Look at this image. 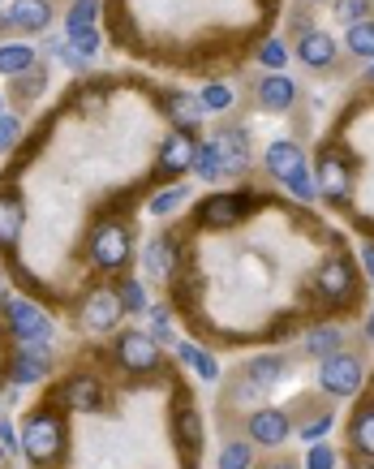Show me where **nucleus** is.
I'll return each mask as SVG.
<instances>
[{"label":"nucleus","instance_id":"f257e3e1","mask_svg":"<svg viewBox=\"0 0 374 469\" xmlns=\"http://www.w3.org/2000/svg\"><path fill=\"white\" fill-rule=\"evenodd\" d=\"M60 444H65V427H60L57 413H48V410H40L26 422V430H22V448H26L31 461H40V465L57 456Z\"/></svg>","mask_w":374,"mask_h":469},{"label":"nucleus","instance_id":"f03ea898","mask_svg":"<svg viewBox=\"0 0 374 469\" xmlns=\"http://www.w3.org/2000/svg\"><path fill=\"white\" fill-rule=\"evenodd\" d=\"M318 383H323V392H332V396H353L366 383V371H361V362H357L353 353H332L318 366Z\"/></svg>","mask_w":374,"mask_h":469},{"label":"nucleus","instance_id":"7ed1b4c3","mask_svg":"<svg viewBox=\"0 0 374 469\" xmlns=\"http://www.w3.org/2000/svg\"><path fill=\"white\" fill-rule=\"evenodd\" d=\"M254 203H258L254 190H245V194H211L198 203V224L202 229H233Z\"/></svg>","mask_w":374,"mask_h":469},{"label":"nucleus","instance_id":"20e7f679","mask_svg":"<svg viewBox=\"0 0 374 469\" xmlns=\"http://www.w3.org/2000/svg\"><path fill=\"white\" fill-rule=\"evenodd\" d=\"M91 258H95L99 267H108V272L125 267L129 263V229L117 224V220H103L91 233Z\"/></svg>","mask_w":374,"mask_h":469},{"label":"nucleus","instance_id":"39448f33","mask_svg":"<svg viewBox=\"0 0 374 469\" xmlns=\"http://www.w3.org/2000/svg\"><path fill=\"white\" fill-rule=\"evenodd\" d=\"M117 362L125 366V371H156L159 366V345H156V336H147V332H125L117 340Z\"/></svg>","mask_w":374,"mask_h":469},{"label":"nucleus","instance_id":"423d86ee","mask_svg":"<svg viewBox=\"0 0 374 469\" xmlns=\"http://www.w3.org/2000/svg\"><path fill=\"white\" fill-rule=\"evenodd\" d=\"M9 323H13V332L22 336V345H48V340H52L48 314H43L40 306H31V302H9Z\"/></svg>","mask_w":374,"mask_h":469},{"label":"nucleus","instance_id":"0eeeda50","mask_svg":"<svg viewBox=\"0 0 374 469\" xmlns=\"http://www.w3.org/2000/svg\"><path fill=\"white\" fill-rule=\"evenodd\" d=\"M349 185H353L349 164L335 156V151H323V156H318V194L332 198V203H344V198H349Z\"/></svg>","mask_w":374,"mask_h":469},{"label":"nucleus","instance_id":"6e6552de","mask_svg":"<svg viewBox=\"0 0 374 469\" xmlns=\"http://www.w3.org/2000/svg\"><path fill=\"white\" fill-rule=\"evenodd\" d=\"M142 267L156 275V280H168V275H177L181 267V246H177V237H151L147 241V250H142Z\"/></svg>","mask_w":374,"mask_h":469},{"label":"nucleus","instance_id":"1a4fd4ad","mask_svg":"<svg viewBox=\"0 0 374 469\" xmlns=\"http://www.w3.org/2000/svg\"><path fill=\"white\" fill-rule=\"evenodd\" d=\"M120 311H125V306H120V297L99 289V293H91V297H86V306H82V328H86V332H112V328H117V319H120Z\"/></svg>","mask_w":374,"mask_h":469},{"label":"nucleus","instance_id":"9d476101","mask_svg":"<svg viewBox=\"0 0 374 469\" xmlns=\"http://www.w3.org/2000/svg\"><path fill=\"white\" fill-rule=\"evenodd\" d=\"M318 289H323V297H332V302H344V297H353L357 280H353V267H349V258H327V263L318 267Z\"/></svg>","mask_w":374,"mask_h":469},{"label":"nucleus","instance_id":"9b49d317","mask_svg":"<svg viewBox=\"0 0 374 469\" xmlns=\"http://www.w3.org/2000/svg\"><path fill=\"white\" fill-rule=\"evenodd\" d=\"M250 439L254 444H267V448H276L289 439V413L284 410H254L250 413Z\"/></svg>","mask_w":374,"mask_h":469},{"label":"nucleus","instance_id":"f8f14e48","mask_svg":"<svg viewBox=\"0 0 374 469\" xmlns=\"http://www.w3.org/2000/svg\"><path fill=\"white\" fill-rule=\"evenodd\" d=\"M211 147L219 151L224 173H241V168L250 164V138H245V130H219Z\"/></svg>","mask_w":374,"mask_h":469},{"label":"nucleus","instance_id":"ddd939ff","mask_svg":"<svg viewBox=\"0 0 374 469\" xmlns=\"http://www.w3.org/2000/svg\"><path fill=\"white\" fill-rule=\"evenodd\" d=\"M13 31H48L52 22V5L48 0H13V9L4 14Z\"/></svg>","mask_w":374,"mask_h":469},{"label":"nucleus","instance_id":"4468645a","mask_svg":"<svg viewBox=\"0 0 374 469\" xmlns=\"http://www.w3.org/2000/svg\"><path fill=\"white\" fill-rule=\"evenodd\" d=\"M194 147L198 142H190V134H168V142L159 147V168H164L168 176L194 168Z\"/></svg>","mask_w":374,"mask_h":469},{"label":"nucleus","instance_id":"2eb2a0df","mask_svg":"<svg viewBox=\"0 0 374 469\" xmlns=\"http://www.w3.org/2000/svg\"><path fill=\"white\" fill-rule=\"evenodd\" d=\"M297 99V86L284 74H267V78L258 82V104L267 108V113H289Z\"/></svg>","mask_w":374,"mask_h":469},{"label":"nucleus","instance_id":"dca6fc26","mask_svg":"<svg viewBox=\"0 0 374 469\" xmlns=\"http://www.w3.org/2000/svg\"><path fill=\"white\" fill-rule=\"evenodd\" d=\"M297 57L306 60L310 69H327V65L335 60V40L327 35V31H306L301 43H297Z\"/></svg>","mask_w":374,"mask_h":469},{"label":"nucleus","instance_id":"f3484780","mask_svg":"<svg viewBox=\"0 0 374 469\" xmlns=\"http://www.w3.org/2000/svg\"><path fill=\"white\" fill-rule=\"evenodd\" d=\"M263 164H267V173H272V176L289 181L297 168H306V156H301V147H297V142H272V147H267V156H263Z\"/></svg>","mask_w":374,"mask_h":469},{"label":"nucleus","instance_id":"a211bd4d","mask_svg":"<svg viewBox=\"0 0 374 469\" xmlns=\"http://www.w3.org/2000/svg\"><path fill=\"white\" fill-rule=\"evenodd\" d=\"M9 374H13L18 383H40L43 374H48V345H22V353L13 357Z\"/></svg>","mask_w":374,"mask_h":469},{"label":"nucleus","instance_id":"6ab92c4d","mask_svg":"<svg viewBox=\"0 0 374 469\" xmlns=\"http://www.w3.org/2000/svg\"><path fill=\"white\" fill-rule=\"evenodd\" d=\"M65 405L69 410H82V413H95L99 401H103V388H99V379H91V374H78V379H69L65 383Z\"/></svg>","mask_w":374,"mask_h":469},{"label":"nucleus","instance_id":"aec40b11","mask_svg":"<svg viewBox=\"0 0 374 469\" xmlns=\"http://www.w3.org/2000/svg\"><path fill=\"white\" fill-rule=\"evenodd\" d=\"M202 113H207V108H202V99H194V95H168V117L177 121V130L181 134H190V130H198V125H202Z\"/></svg>","mask_w":374,"mask_h":469},{"label":"nucleus","instance_id":"412c9836","mask_svg":"<svg viewBox=\"0 0 374 469\" xmlns=\"http://www.w3.org/2000/svg\"><path fill=\"white\" fill-rule=\"evenodd\" d=\"M349 439L361 456H374V405H361L349 422Z\"/></svg>","mask_w":374,"mask_h":469},{"label":"nucleus","instance_id":"4be33fe9","mask_svg":"<svg viewBox=\"0 0 374 469\" xmlns=\"http://www.w3.org/2000/svg\"><path fill=\"white\" fill-rule=\"evenodd\" d=\"M22 220H26V212H22L18 198H0V246L4 250L22 237Z\"/></svg>","mask_w":374,"mask_h":469},{"label":"nucleus","instance_id":"5701e85b","mask_svg":"<svg viewBox=\"0 0 374 469\" xmlns=\"http://www.w3.org/2000/svg\"><path fill=\"white\" fill-rule=\"evenodd\" d=\"M340 340H344V336L335 332V328H315V332H306L301 345H306L310 357H332V353H340Z\"/></svg>","mask_w":374,"mask_h":469},{"label":"nucleus","instance_id":"b1692460","mask_svg":"<svg viewBox=\"0 0 374 469\" xmlns=\"http://www.w3.org/2000/svg\"><path fill=\"white\" fill-rule=\"evenodd\" d=\"M349 52H353V57L374 60V22L370 18L353 22V26H349Z\"/></svg>","mask_w":374,"mask_h":469},{"label":"nucleus","instance_id":"393cba45","mask_svg":"<svg viewBox=\"0 0 374 469\" xmlns=\"http://www.w3.org/2000/svg\"><path fill=\"white\" fill-rule=\"evenodd\" d=\"M31 65H35V52H31V48H0V74L18 78Z\"/></svg>","mask_w":374,"mask_h":469},{"label":"nucleus","instance_id":"a878e982","mask_svg":"<svg viewBox=\"0 0 374 469\" xmlns=\"http://www.w3.org/2000/svg\"><path fill=\"white\" fill-rule=\"evenodd\" d=\"M194 173L202 176V181H216V176L224 173V164H219V151L211 147V142L194 147Z\"/></svg>","mask_w":374,"mask_h":469},{"label":"nucleus","instance_id":"bb28decb","mask_svg":"<svg viewBox=\"0 0 374 469\" xmlns=\"http://www.w3.org/2000/svg\"><path fill=\"white\" fill-rule=\"evenodd\" d=\"M280 371H284V357H258V362H250V383H258V388H272L280 379Z\"/></svg>","mask_w":374,"mask_h":469},{"label":"nucleus","instance_id":"cd10ccee","mask_svg":"<svg viewBox=\"0 0 374 469\" xmlns=\"http://www.w3.org/2000/svg\"><path fill=\"white\" fill-rule=\"evenodd\" d=\"M69 48H74V52H78L82 60H95L99 57V31L95 26H82V31H69Z\"/></svg>","mask_w":374,"mask_h":469},{"label":"nucleus","instance_id":"c85d7f7f","mask_svg":"<svg viewBox=\"0 0 374 469\" xmlns=\"http://www.w3.org/2000/svg\"><path fill=\"white\" fill-rule=\"evenodd\" d=\"M177 353H181V362H190V366H194L202 379H216V374H219V366H216V357H211V353L194 349V345H181Z\"/></svg>","mask_w":374,"mask_h":469},{"label":"nucleus","instance_id":"c756f323","mask_svg":"<svg viewBox=\"0 0 374 469\" xmlns=\"http://www.w3.org/2000/svg\"><path fill=\"white\" fill-rule=\"evenodd\" d=\"M95 14H99V0H74V9H69V18H65V31L95 26Z\"/></svg>","mask_w":374,"mask_h":469},{"label":"nucleus","instance_id":"7c9ffc66","mask_svg":"<svg viewBox=\"0 0 374 469\" xmlns=\"http://www.w3.org/2000/svg\"><path fill=\"white\" fill-rule=\"evenodd\" d=\"M374 14V0H335V18L340 22H366Z\"/></svg>","mask_w":374,"mask_h":469},{"label":"nucleus","instance_id":"2f4dec72","mask_svg":"<svg viewBox=\"0 0 374 469\" xmlns=\"http://www.w3.org/2000/svg\"><path fill=\"white\" fill-rule=\"evenodd\" d=\"M254 465V448L250 444H228L219 452V469H250Z\"/></svg>","mask_w":374,"mask_h":469},{"label":"nucleus","instance_id":"473e14b6","mask_svg":"<svg viewBox=\"0 0 374 469\" xmlns=\"http://www.w3.org/2000/svg\"><path fill=\"white\" fill-rule=\"evenodd\" d=\"M117 297H120L125 311H147V289H142L138 280H129V275L117 284Z\"/></svg>","mask_w":374,"mask_h":469},{"label":"nucleus","instance_id":"72a5a7b5","mask_svg":"<svg viewBox=\"0 0 374 469\" xmlns=\"http://www.w3.org/2000/svg\"><path fill=\"white\" fill-rule=\"evenodd\" d=\"M284 185H289V194H293L297 203H310V198L318 194V181H315V176H310V173H306V168H297V173L289 176Z\"/></svg>","mask_w":374,"mask_h":469},{"label":"nucleus","instance_id":"f704fd0d","mask_svg":"<svg viewBox=\"0 0 374 469\" xmlns=\"http://www.w3.org/2000/svg\"><path fill=\"white\" fill-rule=\"evenodd\" d=\"M202 108H207V113H224V108H228V104H233V91H228V86H219V82H211V86H202Z\"/></svg>","mask_w":374,"mask_h":469},{"label":"nucleus","instance_id":"c9c22d12","mask_svg":"<svg viewBox=\"0 0 374 469\" xmlns=\"http://www.w3.org/2000/svg\"><path fill=\"white\" fill-rule=\"evenodd\" d=\"M43 82H48L43 65H31L26 74H18V95H22V99H35V95L43 91Z\"/></svg>","mask_w":374,"mask_h":469},{"label":"nucleus","instance_id":"e433bc0d","mask_svg":"<svg viewBox=\"0 0 374 469\" xmlns=\"http://www.w3.org/2000/svg\"><path fill=\"white\" fill-rule=\"evenodd\" d=\"M284 60H289V48L280 40H267L258 48V65H267V69H284Z\"/></svg>","mask_w":374,"mask_h":469},{"label":"nucleus","instance_id":"4c0bfd02","mask_svg":"<svg viewBox=\"0 0 374 469\" xmlns=\"http://www.w3.org/2000/svg\"><path fill=\"white\" fill-rule=\"evenodd\" d=\"M181 439H185L190 448L202 444V418H198V410H181Z\"/></svg>","mask_w":374,"mask_h":469},{"label":"nucleus","instance_id":"58836bf2","mask_svg":"<svg viewBox=\"0 0 374 469\" xmlns=\"http://www.w3.org/2000/svg\"><path fill=\"white\" fill-rule=\"evenodd\" d=\"M185 198H190V190H185V185H173V190H164V194L151 198V212H156V215H168L173 207H177V203H185Z\"/></svg>","mask_w":374,"mask_h":469},{"label":"nucleus","instance_id":"ea45409f","mask_svg":"<svg viewBox=\"0 0 374 469\" xmlns=\"http://www.w3.org/2000/svg\"><path fill=\"white\" fill-rule=\"evenodd\" d=\"M22 138V121L18 117H0V156L13 151V142Z\"/></svg>","mask_w":374,"mask_h":469},{"label":"nucleus","instance_id":"a19ab883","mask_svg":"<svg viewBox=\"0 0 374 469\" xmlns=\"http://www.w3.org/2000/svg\"><path fill=\"white\" fill-rule=\"evenodd\" d=\"M306 469H335V452L327 444H315L310 456H306Z\"/></svg>","mask_w":374,"mask_h":469},{"label":"nucleus","instance_id":"79ce46f5","mask_svg":"<svg viewBox=\"0 0 374 469\" xmlns=\"http://www.w3.org/2000/svg\"><path fill=\"white\" fill-rule=\"evenodd\" d=\"M151 328H156V336H168V328H173V314H168V306H156V311H151Z\"/></svg>","mask_w":374,"mask_h":469},{"label":"nucleus","instance_id":"37998d69","mask_svg":"<svg viewBox=\"0 0 374 469\" xmlns=\"http://www.w3.org/2000/svg\"><path fill=\"white\" fill-rule=\"evenodd\" d=\"M327 427H332V413H323V418H315V422H306V427H301V439H318Z\"/></svg>","mask_w":374,"mask_h":469},{"label":"nucleus","instance_id":"c03bdc74","mask_svg":"<svg viewBox=\"0 0 374 469\" xmlns=\"http://www.w3.org/2000/svg\"><path fill=\"white\" fill-rule=\"evenodd\" d=\"M361 267H366V275L374 280V241L366 246V250H361Z\"/></svg>","mask_w":374,"mask_h":469},{"label":"nucleus","instance_id":"a18cd8bd","mask_svg":"<svg viewBox=\"0 0 374 469\" xmlns=\"http://www.w3.org/2000/svg\"><path fill=\"white\" fill-rule=\"evenodd\" d=\"M0 444H4V448L13 444V427H9V422H0Z\"/></svg>","mask_w":374,"mask_h":469},{"label":"nucleus","instance_id":"49530a36","mask_svg":"<svg viewBox=\"0 0 374 469\" xmlns=\"http://www.w3.org/2000/svg\"><path fill=\"white\" fill-rule=\"evenodd\" d=\"M9 302V284H4V275H0V306Z\"/></svg>","mask_w":374,"mask_h":469},{"label":"nucleus","instance_id":"de8ad7c7","mask_svg":"<svg viewBox=\"0 0 374 469\" xmlns=\"http://www.w3.org/2000/svg\"><path fill=\"white\" fill-rule=\"evenodd\" d=\"M267 469H297L293 461H276V465H267Z\"/></svg>","mask_w":374,"mask_h":469},{"label":"nucleus","instance_id":"09e8293b","mask_svg":"<svg viewBox=\"0 0 374 469\" xmlns=\"http://www.w3.org/2000/svg\"><path fill=\"white\" fill-rule=\"evenodd\" d=\"M366 336H370V340H374V314H370V319H366Z\"/></svg>","mask_w":374,"mask_h":469},{"label":"nucleus","instance_id":"8fccbe9b","mask_svg":"<svg viewBox=\"0 0 374 469\" xmlns=\"http://www.w3.org/2000/svg\"><path fill=\"white\" fill-rule=\"evenodd\" d=\"M366 78H370V82H374V65H370V69H366Z\"/></svg>","mask_w":374,"mask_h":469},{"label":"nucleus","instance_id":"3c124183","mask_svg":"<svg viewBox=\"0 0 374 469\" xmlns=\"http://www.w3.org/2000/svg\"><path fill=\"white\" fill-rule=\"evenodd\" d=\"M0 117H4V95H0Z\"/></svg>","mask_w":374,"mask_h":469},{"label":"nucleus","instance_id":"603ef678","mask_svg":"<svg viewBox=\"0 0 374 469\" xmlns=\"http://www.w3.org/2000/svg\"><path fill=\"white\" fill-rule=\"evenodd\" d=\"M0 456H4V444H0Z\"/></svg>","mask_w":374,"mask_h":469}]
</instances>
